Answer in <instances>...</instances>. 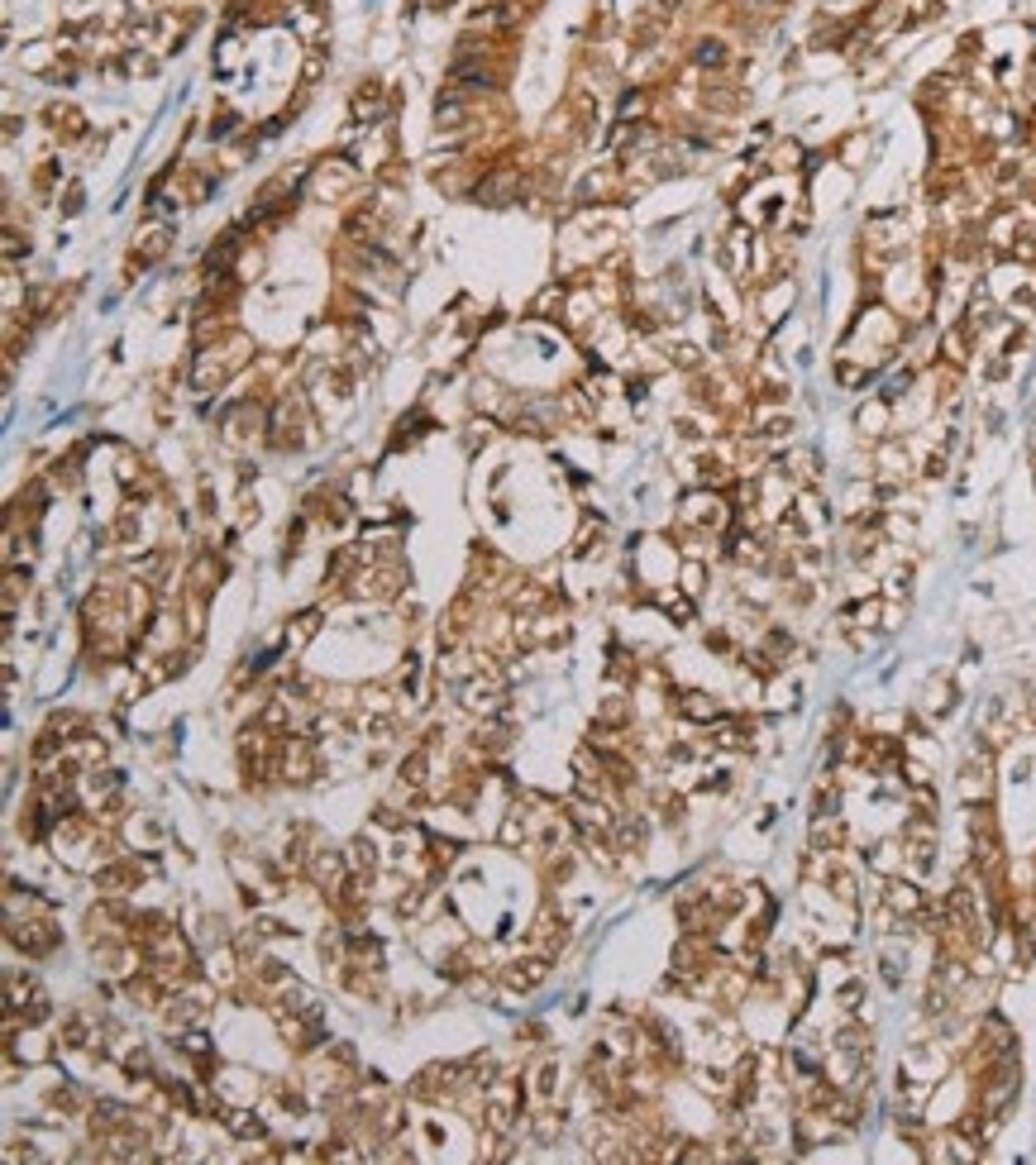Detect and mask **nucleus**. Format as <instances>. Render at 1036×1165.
Wrapping results in <instances>:
<instances>
[{
  "label": "nucleus",
  "mask_w": 1036,
  "mask_h": 1165,
  "mask_svg": "<svg viewBox=\"0 0 1036 1165\" xmlns=\"http://www.w3.org/2000/svg\"><path fill=\"white\" fill-rule=\"evenodd\" d=\"M889 903H894L898 913H912L922 898H917V889H912V884H898V879H894V884H889Z\"/></svg>",
  "instance_id": "nucleus-1"
},
{
  "label": "nucleus",
  "mask_w": 1036,
  "mask_h": 1165,
  "mask_svg": "<svg viewBox=\"0 0 1036 1165\" xmlns=\"http://www.w3.org/2000/svg\"><path fill=\"white\" fill-rule=\"evenodd\" d=\"M721 57H726L721 44H698V62H721Z\"/></svg>",
  "instance_id": "nucleus-2"
},
{
  "label": "nucleus",
  "mask_w": 1036,
  "mask_h": 1165,
  "mask_svg": "<svg viewBox=\"0 0 1036 1165\" xmlns=\"http://www.w3.org/2000/svg\"><path fill=\"white\" fill-rule=\"evenodd\" d=\"M683 707H688L693 717H711V703H707V698H688V703H683Z\"/></svg>",
  "instance_id": "nucleus-3"
},
{
  "label": "nucleus",
  "mask_w": 1036,
  "mask_h": 1165,
  "mask_svg": "<svg viewBox=\"0 0 1036 1165\" xmlns=\"http://www.w3.org/2000/svg\"><path fill=\"white\" fill-rule=\"evenodd\" d=\"M430 5H449V0H430Z\"/></svg>",
  "instance_id": "nucleus-4"
}]
</instances>
